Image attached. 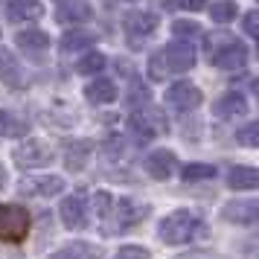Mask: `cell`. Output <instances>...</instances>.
Wrapping results in <instances>:
<instances>
[{
    "instance_id": "obj_22",
    "label": "cell",
    "mask_w": 259,
    "mask_h": 259,
    "mask_svg": "<svg viewBox=\"0 0 259 259\" xmlns=\"http://www.w3.org/2000/svg\"><path fill=\"white\" fill-rule=\"evenodd\" d=\"M227 187L230 189H256L259 187V172L253 166H233L227 172Z\"/></svg>"
},
{
    "instance_id": "obj_5",
    "label": "cell",
    "mask_w": 259,
    "mask_h": 259,
    "mask_svg": "<svg viewBox=\"0 0 259 259\" xmlns=\"http://www.w3.org/2000/svg\"><path fill=\"white\" fill-rule=\"evenodd\" d=\"M29 212L18 204H0V242L6 245H21L29 236Z\"/></svg>"
},
{
    "instance_id": "obj_36",
    "label": "cell",
    "mask_w": 259,
    "mask_h": 259,
    "mask_svg": "<svg viewBox=\"0 0 259 259\" xmlns=\"http://www.w3.org/2000/svg\"><path fill=\"white\" fill-rule=\"evenodd\" d=\"M157 6H166V9H172V6H175V0H157Z\"/></svg>"
},
{
    "instance_id": "obj_7",
    "label": "cell",
    "mask_w": 259,
    "mask_h": 259,
    "mask_svg": "<svg viewBox=\"0 0 259 259\" xmlns=\"http://www.w3.org/2000/svg\"><path fill=\"white\" fill-rule=\"evenodd\" d=\"M157 15L154 12H128L122 18V29H125V35H128V44L134 50L143 47V41L149 35H154V29H157Z\"/></svg>"
},
{
    "instance_id": "obj_8",
    "label": "cell",
    "mask_w": 259,
    "mask_h": 259,
    "mask_svg": "<svg viewBox=\"0 0 259 259\" xmlns=\"http://www.w3.org/2000/svg\"><path fill=\"white\" fill-rule=\"evenodd\" d=\"M12 160L21 169H41V166L53 163V149H47L41 140H26L21 146H15Z\"/></svg>"
},
{
    "instance_id": "obj_15",
    "label": "cell",
    "mask_w": 259,
    "mask_h": 259,
    "mask_svg": "<svg viewBox=\"0 0 259 259\" xmlns=\"http://www.w3.org/2000/svg\"><path fill=\"white\" fill-rule=\"evenodd\" d=\"M0 82L6 84V88H12V91H18V88H24L26 84L24 70H21L18 59H15L9 50H3V47H0Z\"/></svg>"
},
{
    "instance_id": "obj_31",
    "label": "cell",
    "mask_w": 259,
    "mask_h": 259,
    "mask_svg": "<svg viewBox=\"0 0 259 259\" xmlns=\"http://www.w3.org/2000/svg\"><path fill=\"white\" fill-rule=\"evenodd\" d=\"M172 29H175V35H189V38L201 32L195 21H175V26H172Z\"/></svg>"
},
{
    "instance_id": "obj_1",
    "label": "cell",
    "mask_w": 259,
    "mask_h": 259,
    "mask_svg": "<svg viewBox=\"0 0 259 259\" xmlns=\"http://www.w3.org/2000/svg\"><path fill=\"white\" fill-rule=\"evenodd\" d=\"M157 236H160V242H166V245H189V242L207 236V224L195 212L175 210L157 224Z\"/></svg>"
},
{
    "instance_id": "obj_21",
    "label": "cell",
    "mask_w": 259,
    "mask_h": 259,
    "mask_svg": "<svg viewBox=\"0 0 259 259\" xmlns=\"http://www.w3.org/2000/svg\"><path fill=\"white\" fill-rule=\"evenodd\" d=\"M84 96L94 105H108V102L117 99V84L111 82V79H96V82H91L84 88Z\"/></svg>"
},
{
    "instance_id": "obj_23",
    "label": "cell",
    "mask_w": 259,
    "mask_h": 259,
    "mask_svg": "<svg viewBox=\"0 0 259 259\" xmlns=\"http://www.w3.org/2000/svg\"><path fill=\"white\" fill-rule=\"evenodd\" d=\"M29 131V122L21 119L15 111H3L0 108V137H24Z\"/></svg>"
},
{
    "instance_id": "obj_10",
    "label": "cell",
    "mask_w": 259,
    "mask_h": 259,
    "mask_svg": "<svg viewBox=\"0 0 259 259\" xmlns=\"http://www.w3.org/2000/svg\"><path fill=\"white\" fill-rule=\"evenodd\" d=\"M59 212H61V222H64L67 230H82L84 224H88V201H84L82 192H76V195L61 201Z\"/></svg>"
},
{
    "instance_id": "obj_24",
    "label": "cell",
    "mask_w": 259,
    "mask_h": 259,
    "mask_svg": "<svg viewBox=\"0 0 259 259\" xmlns=\"http://www.w3.org/2000/svg\"><path fill=\"white\" fill-rule=\"evenodd\" d=\"M88 44H96V35L94 32H84V29H73L67 35L61 38V50L64 53H73V50H82Z\"/></svg>"
},
{
    "instance_id": "obj_6",
    "label": "cell",
    "mask_w": 259,
    "mask_h": 259,
    "mask_svg": "<svg viewBox=\"0 0 259 259\" xmlns=\"http://www.w3.org/2000/svg\"><path fill=\"white\" fill-rule=\"evenodd\" d=\"M128 131L134 143H152L157 140L160 134L169 131V119L160 114V111H154V108H146V111H134L128 117Z\"/></svg>"
},
{
    "instance_id": "obj_4",
    "label": "cell",
    "mask_w": 259,
    "mask_h": 259,
    "mask_svg": "<svg viewBox=\"0 0 259 259\" xmlns=\"http://www.w3.org/2000/svg\"><path fill=\"white\" fill-rule=\"evenodd\" d=\"M149 212H152L149 204H140V201H134V198H119L105 215V233L108 236L128 233L131 227H137Z\"/></svg>"
},
{
    "instance_id": "obj_30",
    "label": "cell",
    "mask_w": 259,
    "mask_h": 259,
    "mask_svg": "<svg viewBox=\"0 0 259 259\" xmlns=\"http://www.w3.org/2000/svg\"><path fill=\"white\" fill-rule=\"evenodd\" d=\"M94 210H96V215H99V219H102V222H105V215H108V210H111V195H108V192H96V198H94Z\"/></svg>"
},
{
    "instance_id": "obj_29",
    "label": "cell",
    "mask_w": 259,
    "mask_h": 259,
    "mask_svg": "<svg viewBox=\"0 0 259 259\" xmlns=\"http://www.w3.org/2000/svg\"><path fill=\"white\" fill-rule=\"evenodd\" d=\"M114 259H149V250L140 245H125V247H119V253Z\"/></svg>"
},
{
    "instance_id": "obj_9",
    "label": "cell",
    "mask_w": 259,
    "mask_h": 259,
    "mask_svg": "<svg viewBox=\"0 0 259 259\" xmlns=\"http://www.w3.org/2000/svg\"><path fill=\"white\" fill-rule=\"evenodd\" d=\"M21 195L26 198H53L64 189V178L59 175H35V178H24L21 181Z\"/></svg>"
},
{
    "instance_id": "obj_33",
    "label": "cell",
    "mask_w": 259,
    "mask_h": 259,
    "mask_svg": "<svg viewBox=\"0 0 259 259\" xmlns=\"http://www.w3.org/2000/svg\"><path fill=\"white\" fill-rule=\"evenodd\" d=\"M175 259H215V256H212L210 250H187V253H181Z\"/></svg>"
},
{
    "instance_id": "obj_26",
    "label": "cell",
    "mask_w": 259,
    "mask_h": 259,
    "mask_svg": "<svg viewBox=\"0 0 259 259\" xmlns=\"http://www.w3.org/2000/svg\"><path fill=\"white\" fill-rule=\"evenodd\" d=\"M105 67V56L102 53H88V56H82V59L76 61V73H82V76H91V73H99Z\"/></svg>"
},
{
    "instance_id": "obj_20",
    "label": "cell",
    "mask_w": 259,
    "mask_h": 259,
    "mask_svg": "<svg viewBox=\"0 0 259 259\" xmlns=\"http://www.w3.org/2000/svg\"><path fill=\"white\" fill-rule=\"evenodd\" d=\"M15 44L24 50V53H29V56H38V53L50 50V35L41 32V29H26V32H18Z\"/></svg>"
},
{
    "instance_id": "obj_13",
    "label": "cell",
    "mask_w": 259,
    "mask_h": 259,
    "mask_svg": "<svg viewBox=\"0 0 259 259\" xmlns=\"http://www.w3.org/2000/svg\"><path fill=\"white\" fill-rule=\"evenodd\" d=\"M178 169V157L175 152H166V149H157L146 157V172L157 181H166V178H172Z\"/></svg>"
},
{
    "instance_id": "obj_16",
    "label": "cell",
    "mask_w": 259,
    "mask_h": 259,
    "mask_svg": "<svg viewBox=\"0 0 259 259\" xmlns=\"http://www.w3.org/2000/svg\"><path fill=\"white\" fill-rule=\"evenodd\" d=\"M41 12H44V6H41L38 0H9V3H6V18H9L12 24L35 21V18H41Z\"/></svg>"
},
{
    "instance_id": "obj_27",
    "label": "cell",
    "mask_w": 259,
    "mask_h": 259,
    "mask_svg": "<svg viewBox=\"0 0 259 259\" xmlns=\"http://www.w3.org/2000/svg\"><path fill=\"white\" fill-rule=\"evenodd\" d=\"M212 21H219V24H227V21H233L236 18V3H230V0H219V3H212Z\"/></svg>"
},
{
    "instance_id": "obj_12",
    "label": "cell",
    "mask_w": 259,
    "mask_h": 259,
    "mask_svg": "<svg viewBox=\"0 0 259 259\" xmlns=\"http://www.w3.org/2000/svg\"><path fill=\"white\" fill-rule=\"evenodd\" d=\"M222 215L227 219V222H233V224L250 227V224H256V219H259V201H253V198L230 201V204H224Z\"/></svg>"
},
{
    "instance_id": "obj_18",
    "label": "cell",
    "mask_w": 259,
    "mask_h": 259,
    "mask_svg": "<svg viewBox=\"0 0 259 259\" xmlns=\"http://www.w3.org/2000/svg\"><path fill=\"white\" fill-rule=\"evenodd\" d=\"M245 114H247V99L239 91L222 96L215 102V117L219 119H239V117H245Z\"/></svg>"
},
{
    "instance_id": "obj_19",
    "label": "cell",
    "mask_w": 259,
    "mask_h": 259,
    "mask_svg": "<svg viewBox=\"0 0 259 259\" xmlns=\"http://www.w3.org/2000/svg\"><path fill=\"white\" fill-rule=\"evenodd\" d=\"M47 259H102V250L91 242H70V245L59 247L56 253H50Z\"/></svg>"
},
{
    "instance_id": "obj_34",
    "label": "cell",
    "mask_w": 259,
    "mask_h": 259,
    "mask_svg": "<svg viewBox=\"0 0 259 259\" xmlns=\"http://www.w3.org/2000/svg\"><path fill=\"white\" fill-rule=\"evenodd\" d=\"M181 3L187 6L189 12H198V9H204V6H207V0H181Z\"/></svg>"
},
{
    "instance_id": "obj_35",
    "label": "cell",
    "mask_w": 259,
    "mask_h": 259,
    "mask_svg": "<svg viewBox=\"0 0 259 259\" xmlns=\"http://www.w3.org/2000/svg\"><path fill=\"white\" fill-rule=\"evenodd\" d=\"M6 181H9V175H6V169H3V163H0V189L6 187Z\"/></svg>"
},
{
    "instance_id": "obj_28",
    "label": "cell",
    "mask_w": 259,
    "mask_h": 259,
    "mask_svg": "<svg viewBox=\"0 0 259 259\" xmlns=\"http://www.w3.org/2000/svg\"><path fill=\"white\" fill-rule=\"evenodd\" d=\"M236 140L242 143V146H247V149H256L259 146V125L250 122V125H245L242 131H236Z\"/></svg>"
},
{
    "instance_id": "obj_11",
    "label": "cell",
    "mask_w": 259,
    "mask_h": 259,
    "mask_svg": "<svg viewBox=\"0 0 259 259\" xmlns=\"http://www.w3.org/2000/svg\"><path fill=\"white\" fill-rule=\"evenodd\" d=\"M166 105L175 111H192L201 105V91L189 82H175L166 91Z\"/></svg>"
},
{
    "instance_id": "obj_3",
    "label": "cell",
    "mask_w": 259,
    "mask_h": 259,
    "mask_svg": "<svg viewBox=\"0 0 259 259\" xmlns=\"http://www.w3.org/2000/svg\"><path fill=\"white\" fill-rule=\"evenodd\" d=\"M195 67V50L192 44H169L160 53H154L149 59V76L152 79H166V76H178Z\"/></svg>"
},
{
    "instance_id": "obj_25",
    "label": "cell",
    "mask_w": 259,
    "mask_h": 259,
    "mask_svg": "<svg viewBox=\"0 0 259 259\" xmlns=\"http://www.w3.org/2000/svg\"><path fill=\"white\" fill-rule=\"evenodd\" d=\"M184 181L187 184H198V181H210V178H215V166H210V163H189V166H184Z\"/></svg>"
},
{
    "instance_id": "obj_2",
    "label": "cell",
    "mask_w": 259,
    "mask_h": 259,
    "mask_svg": "<svg viewBox=\"0 0 259 259\" xmlns=\"http://www.w3.org/2000/svg\"><path fill=\"white\" fill-rule=\"evenodd\" d=\"M207 59L219 70H242L247 64V47L230 32H212L207 35Z\"/></svg>"
},
{
    "instance_id": "obj_32",
    "label": "cell",
    "mask_w": 259,
    "mask_h": 259,
    "mask_svg": "<svg viewBox=\"0 0 259 259\" xmlns=\"http://www.w3.org/2000/svg\"><path fill=\"white\" fill-rule=\"evenodd\" d=\"M256 21H259L256 12H247L245 15V29H247V35H250V38H259V24H256Z\"/></svg>"
},
{
    "instance_id": "obj_17",
    "label": "cell",
    "mask_w": 259,
    "mask_h": 259,
    "mask_svg": "<svg viewBox=\"0 0 259 259\" xmlns=\"http://www.w3.org/2000/svg\"><path fill=\"white\" fill-rule=\"evenodd\" d=\"M56 18H59L61 24H82V21H91V3H88V0H61Z\"/></svg>"
},
{
    "instance_id": "obj_14",
    "label": "cell",
    "mask_w": 259,
    "mask_h": 259,
    "mask_svg": "<svg viewBox=\"0 0 259 259\" xmlns=\"http://www.w3.org/2000/svg\"><path fill=\"white\" fill-rule=\"evenodd\" d=\"M91 154H94V143L91 140H70L64 143V166L70 169V172H82L88 160H91Z\"/></svg>"
}]
</instances>
